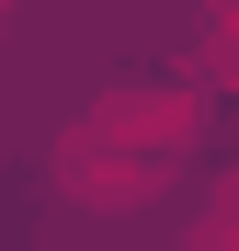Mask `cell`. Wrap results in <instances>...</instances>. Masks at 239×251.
Segmentation results:
<instances>
[{
  "label": "cell",
  "mask_w": 239,
  "mask_h": 251,
  "mask_svg": "<svg viewBox=\"0 0 239 251\" xmlns=\"http://www.w3.org/2000/svg\"><path fill=\"white\" fill-rule=\"evenodd\" d=\"M205 69H217V80L239 69V0H205Z\"/></svg>",
  "instance_id": "obj_3"
},
{
  "label": "cell",
  "mask_w": 239,
  "mask_h": 251,
  "mask_svg": "<svg viewBox=\"0 0 239 251\" xmlns=\"http://www.w3.org/2000/svg\"><path fill=\"white\" fill-rule=\"evenodd\" d=\"M91 126H114V137H137V149L171 160L194 137V92H182V80H114V92L91 103Z\"/></svg>",
  "instance_id": "obj_2"
},
{
  "label": "cell",
  "mask_w": 239,
  "mask_h": 251,
  "mask_svg": "<svg viewBox=\"0 0 239 251\" xmlns=\"http://www.w3.org/2000/svg\"><path fill=\"white\" fill-rule=\"evenodd\" d=\"M159 172H171V160L137 149V137H114V126H80L68 160H57V183H68V194H91V205H148Z\"/></svg>",
  "instance_id": "obj_1"
}]
</instances>
